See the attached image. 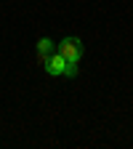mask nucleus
Returning a JSON list of instances; mask_svg holds the SVG:
<instances>
[{
	"label": "nucleus",
	"instance_id": "nucleus-1",
	"mask_svg": "<svg viewBox=\"0 0 133 149\" xmlns=\"http://www.w3.org/2000/svg\"><path fill=\"white\" fill-rule=\"evenodd\" d=\"M43 67H45V72H48V74H53V77H56V74H67V77H75V74H77V67L69 64L59 51L48 53L45 59H43Z\"/></svg>",
	"mask_w": 133,
	"mask_h": 149
},
{
	"label": "nucleus",
	"instance_id": "nucleus-2",
	"mask_svg": "<svg viewBox=\"0 0 133 149\" xmlns=\"http://www.w3.org/2000/svg\"><path fill=\"white\" fill-rule=\"evenodd\" d=\"M56 51H59L69 64H75V67L83 61V40H80V37H64Z\"/></svg>",
	"mask_w": 133,
	"mask_h": 149
},
{
	"label": "nucleus",
	"instance_id": "nucleus-3",
	"mask_svg": "<svg viewBox=\"0 0 133 149\" xmlns=\"http://www.w3.org/2000/svg\"><path fill=\"white\" fill-rule=\"evenodd\" d=\"M48 53H53V40H48V37H40V40H37V56H40V61L45 59Z\"/></svg>",
	"mask_w": 133,
	"mask_h": 149
}]
</instances>
